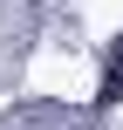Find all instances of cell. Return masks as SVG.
Returning a JSON list of instances; mask_svg holds the SVG:
<instances>
[{"label":"cell","mask_w":123,"mask_h":130,"mask_svg":"<svg viewBox=\"0 0 123 130\" xmlns=\"http://www.w3.org/2000/svg\"><path fill=\"white\" fill-rule=\"evenodd\" d=\"M96 103H103V110H110V103H123V69H110V75H103V96H96Z\"/></svg>","instance_id":"cell-1"},{"label":"cell","mask_w":123,"mask_h":130,"mask_svg":"<svg viewBox=\"0 0 123 130\" xmlns=\"http://www.w3.org/2000/svg\"><path fill=\"white\" fill-rule=\"evenodd\" d=\"M116 69H123V41H116Z\"/></svg>","instance_id":"cell-2"}]
</instances>
